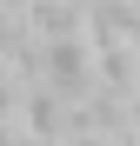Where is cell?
<instances>
[{"label": "cell", "mask_w": 140, "mask_h": 146, "mask_svg": "<svg viewBox=\"0 0 140 146\" xmlns=\"http://www.w3.org/2000/svg\"><path fill=\"white\" fill-rule=\"evenodd\" d=\"M40 80L54 86L67 106H80L87 93H93V46L87 40H54L47 60H40Z\"/></svg>", "instance_id": "6da1fadb"}, {"label": "cell", "mask_w": 140, "mask_h": 146, "mask_svg": "<svg viewBox=\"0 0 140 146\" xmlns=\"http://www.w3.org/2000/svg\"><path fill=\"white\" fill-rule=\"evenodd\" d=\"M133 7H140V0H133Z\"/></svg>", "instance_id": "3957f363"}, {"label": "cell", "mask_w": 140, "mask_h": 146, "mask_svg": "<svg viewBox=\"0 0 140 146\" xmlns=\"http://www.w3.org/2000/svg\"><path fill=\"white\" fill-rule=\"evenodd\" d=\"M127 133L140 139V93H133V100H127Z\"/></svg>", "instance_id": "7a4b0ae2"}]
</instances>
